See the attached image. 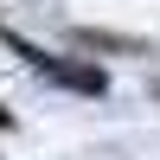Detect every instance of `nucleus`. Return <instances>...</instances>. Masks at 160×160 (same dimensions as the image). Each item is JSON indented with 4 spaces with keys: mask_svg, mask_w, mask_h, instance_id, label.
I'll return each mask as SVG.
<instances>
[{
    "mask_svg": "<svg viewBox=\"0 0 160 160\" xmlns=\"http://www.w3.org/2000/svg\"><path fill=\"white\" fill-rule=\"evenodd\" d=\"M26 58H32V64H38L45 77H58V83H77V90H102V77L90 71V64H58L51 51H26Z\"/></svg>",
    "mask_w": 160,
    "mask_h": 160,
    "instance_id": "obj_1",
    "label": "nucleus"
},
{
    "mask_svg": "<svg viewBox=\"0 0 160 160\" xmlns=\"http://www.w3.org/2000/svg\"><path fill=\"white\" fill-rule=\"evenodd\" d=\"M7 122H13V115H0V128H7Z\"/></svg>",
    "mask_w": 160,
    "mask_h": 160,
    "instance_id": "obj_2",
    "label": "nucleus"
}]
</instances>
